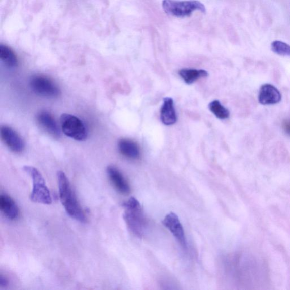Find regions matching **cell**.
Masks as SVG:
<instances>
[{
    "instance_id": "cell-1",
    "label": "cell",
    "mask_w": 290,
    "mask_h": 290,
    "mask_svg": "<svg viewBox=\"0 0 290 290\" xmlns=\"http://www.w3.org/2000/svg\"><path fill=\"white\" fill-rule=\"evenodd\" d=\"M57 180L60 200L67 214L72 219L84 223L86 221L85 213L64 172L61 171L57 172Z\"/></svg>"
},
{
    "instance_id": "cell-2",
    "label": "cell",
    "mask_w": 290,
    "mask_h": 290,
    "mask_svg": "<svg viewBox=\"0 0 290 290\" xmlns=\"http://www.w3.org/2000/svg\"><path fill=\"white\" fill-rule=\"evenodd\" d=\"M124 219L131 233L136 237L141 238L146 229V219L141 205L134 197L130 198L123 203Z\"/></svg>"
},
{
    "instance_id": "cell-3",
    "label": "cell",
    "mask_w": 290,
    "mask_h": 290,
    "mask_svg": "<svg viewBox=\"0 0 290 290\" xmlns=\"http://www.w3.org/2000/svg\"><path fill=\"white\" fill-rule=\"evenodd\" d=\"M24 170L29 174L33 180V186L30 195L31 200L35 203L51 205L52 202L51 193L45 184L42 174L33 166H24Z\"/></svg>"
},
{
    "instance_id": "cell-4",
    "label": "cell",
    "mask_w": 290,
    "mask_h": 290,
    "mask_svg": "<svg viewBox=\"0 0 290 290\" xmlns=\"http://www.w3.org/2000/svg\"><path fill=\"white\" fill-rule=\"evenodd\" d=\"M162 8L168 15L179 18L189 17L196 11L205 13V6L198 0H163Z\"/></svg>"
},
{
    "instance_id": "cell-5",
    "label": "cell",
    "mask_w": 290,
    "mask_h": 290,
    "mask_svg": "<svg viewBox=\"0 0 290 290\" xmlns=\"http://www.w3.org/2000/svg\"><path fill=\"white\" fill-rule=\"evenodd\" d=\"M60 122L63 133L67 137L78 141H84L87 139V129L79 118L64 113L61 116Z\"/></svg>"
},
{
    "instance_id": "cell-6",
    "label": "cell",
    "mask_w": 290,
    "mask_h": 290,
    "mask_svg": "<svg viewBox=\"0 0 290 290\" xmlns=\"http://www.w3.org/2000/svg\"><path fill=\"white\" fill-rule=\"evenodd\" d=\"M31 88L40 96L47 98H56L61 92L58 86L47 76L36 75L31 77L30 80Z\"/></svg>"
},
{
    "instance_id": "cell-7",
    "label": "cell",
    "mask_w": 290,
    "mask_h": 290,
    "mask_svg": "<svg viewBox=\"0 0 290 290\" xmlns=\"http://www.w3.org/2000/svg\"><path fill=\"white\" fill-rule=\"evenodd\" d=\"M162 224L174 235L181 246L187 249V239H186L184 230L178 215L174 212H170L163 219Z\"/></svg>"
},
{
    "instance_id": "cell-8",
    "label": "cell",
    "mask_w": 290,
    "mask_h": 290,
    "mask_svg": "<svg viewBox=\"0 0 290 290\" xmlns=\"http://www.w3.org/2000/svg\"><path fill=\"white\" fill-rule=\"evenodd\" d=\"M1 138L3 142L13 152L21 153L25 148L24 140L16 131L11 127L2 126Z\"/></svg>"
},
{
    "instance_id": "cell-9",
    "label": "cell",
    "mask_w": 290,
    "mask_h": 290,
    "mask_svg": "<svg viewBox=\"0 0 290 290\" xmlns=\"http://www.w3.org/2000/svg\"><path fill=\"white\" fill-rule=\"evenodd\" d=\"M282 95L277 88L273 85H263L258 94V101L263 105H271L279 103Z\"/></svg>"
},
{
    "instance_id": "cell-10",
    "label": "cell",
    "mask_w": 290,
    "mask_h": 290,
    "mask_svg": "<svg viewBox=\"0 0 290 290\" xmlns=\"http://www.w3.org/2000/svg\"><path fill=\"white\" fill-rule=\"evenodd\" d=\"M107 173L112 184L118 192L122 194H128L130 192V186L128 181L119 169L113 166H109Z\"/></svg>"
},
{
    "instance_id": "cell-11",
    "label": "cell",
    "mask_w": 290,
    "mask_h": 290,
    "mask_svg": "<svg viewBox=\"0 0 290 290\" xmlns=\"http://www.w3.org/2000/svg\"><path fill=\"white\" fill-rule=\"evenodd\" d=\"M37 121L39 124L42 126L47 132L54 137H60V130L58 124L51 115V113L47 111H42L37 115Z\"/></svg>"
},
{
    "instance_id": "cell-12",
    "label": "cell",
    "mask_w": 290,
    "mask_h": 290,
    "mask_svg": "<svg viewBox=\"0 0 290 290\" xmlns=\"http://www.w3.org/2000/svg\"><path fill=\"white\" fill-rule=\"evenodd\" d=\"M161 119L163 124L166 125H172L176 123V113L173 100L171 98L167 97L163 100L161 110Z\"/></svg>"
},
{
    "instance_id": "cell-13",
    "label": "cell",
    "mask_w": 290,
    "mask_h": 290,
    "mask_svg": "<svg viewBox=\"0 0 290 290\" xmlns=\"http://www.w3.org/2000/svg\"><path fill=\"white\" fill-rule=\"evenodd\" d=\"M0 210L7 219L11 220H15L19 214L16 202L6 194H2L0 196Z\"/></svg>"
},
{
    "instance_id": "cell-14",
    "label": "cell",
    "mask_w": 290,
    "mask_h": 290,
    "mask_svg": "<svg viewBox=\"0 0 290 290\" xmlns=\"http://www.w3.org/2000/svg\"><path fill=\"white\" fill-rule=\"evenodd\" d=\"M118 149L122 156L135 160L140 156V149L137 143L129 139H121L118 143Z\"/></svg>"
},
{
    "instance_id": "cell-15",
    "label": "cell",
    "mask_w": 290,
    "mask_h": 290,
    "mask_svg": "<svg viewBox=\"0 0 290 290\" xmlns=\"http://www.w3.org/2000/svg\"><path fill=\"white\" fill-rule=\"evenodd\" d=\"M0 59L9 67L18 65V58L15 52L6 45L0 44Z\"/></svg>"
},
{
    "instance_id": "cell-16",
    "label": "cell",
    "mask_w": 290,
    "mask_h": 290,
    "mask_svg": "<svg viewBox=\"0 0 290 290\" xmlns=\"http://www.w3.org/2000/svg\"><path fill=\"white\" fill-rule=\"evenodd\" d=\"M179 74L187 84H192L199 79L207 77V71L204 70L184 69L179 71Z\"/></svg>"
},
{
    "instance_id": "cell-17",
    "label": "cell",
    "mask_w": 290,
    "mask_h": 290,
    "mask_svg": "<svg viewBox=\"0 0 290 290\" xmlns=\"http://www.w3.org/2000/svg\"><path fill=\"white\" fill-rule=\"evenodd\" d=\"M209 108L211 112L218 119L225 120L228 119L230 116V112L218 100L212 101L209 104Z\"/></svg>"
},
{
    "instance_id": "cell-18",
    "label": "cell",
    "mask_w": 290,
    "mask_h": 290,
    "mask_svg": "<svg viewBox=\"0 0 290 290\" xmlns=\"http://www.w3.org/2000/svg\"><path fill=\"white\" fill-rule=\"evenodd\" d=\"M271 49L279 56L290 57V45L282 41L276 40L272 43Z\"/></svg>"
},
{
    "instance_id": "cell-19",
    "label": "cell",
    "mask_w": 290,
    "mask_h": 290,
    "mask_svg": "<svg viewBox=\"0 0 290 290\" xmlns=\"http://www.w3.org/2000/svg\"><path fill=\"white\" fill-rule=\"evenodd\" d=\"M9 280L6 276L1 274L0 275V287L2 288H6L8 286Z\"/></svg>"
},
{
    "instance_id": "cell-20",
    "label": "cell",
    "mask_w": 290,
    "mask_h": 290,
    "mask_svg": "<svg viewBox=\"0 0 290 290\" xmlns=\"http://www.w3.org/2000/svg\"><path fill=\"white\" fill-rule=\"evenodd\" d=\"M283 127L285 132L290 135V121H284L283 124Z\"/></svg>"
}]
</instances>
